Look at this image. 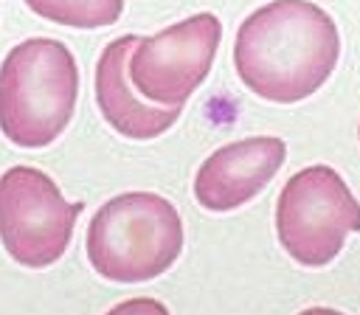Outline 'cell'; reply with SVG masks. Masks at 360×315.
Listing matches in <instances>:
<instances>
[{
  "label": "cell",
  "instance_id": "cell-5",
  "mask_svg": "<svg viewBox=\"0 0 360 315\" xmlns=\"http://www.w3.org/2000/svg\"><path fill=\"white\" fill-rule=\"evenodd\" d=\"M84 202H68L59 186L34 166L0 174V242L22 267H48L70 245Z\"/></svg>",
  "mask_w": 360,
  "mask_h": 315
},
{
  "label": "cell",
  "instance_id": "cell-1",
  "mask_svg": "<svg viewBox=\"0 0 360 315\" xmlns=\"http://www.w3.org/2000/svg\"><path fill=\"white\" fill-rule=\"evenodd\" d=\"M338 56V25L309 0H273L256 8L233 42L242 84L276 104H295L321 90Z\"/></svg>",
  "mask_w": 360,
  "mask_h": 315
},
{
  "label": "cell",
  "instance_id": "cell-2",
  "mask_svg": "<svg viewBox=\"0 0 360 315\" xmlns=\"http://www.w3.org/2000/svg\"><path fill=\"white\" fill-rule=\"evenodd\" d=\"M79 68L68 45L31 37L14 45L0 68V129L25 149L56 141L73 118Z\"/></svg>",
  "mask_w": 360,
  "mask_h": 315
},
{
  "label": "cell",
  "instance_id": "cell-6",
  "mask_svg": "<svg viewBox=\"0 0 360 315\" xmlns=\"http://www.w3.org/2000/svg\"><path fill=\"white\" fill-rule=\"evenodd\" d=\"M222 39V22L200 11L163 28L155 37H138L129 53V79L135 90L155 104H186L208 76Z\"/></svg>",
  "mask_w": 360,
  "mask_h": 315
},
{
  "label": "cell",
  "instance_id": "cell-4",
  "mask_svg": "<svg viewBox=\"0 0 360 315\" xmlns=\"http://www.w3.org/2000/svg\"><path fill=\"white\" fill-rule=\"evenodd\" d=\"M281 248L304 267L329 264L349 233H360V202L332 166L295 172L276 202Z\"/></svg>",
  "mask_w": 360,
  "mask_h": 315
},
{
  "label": "cell",
  "instance_id": "cell-9",
  "mask_svg": "<svg viewBox=\"0 0 360 315\" xmlns=\"http://www.w3.org/2000/svg\"><path fill=\"white\" fill-rule=\"evenodd\" d=\"M25 6L45 20L70 28L112 25L124 11V0H25Z\"/></svg>",
  "mask_w": 360,
  "mask_h": 315
},
{
  "label": "cell",
  "instance_id": "cell-3",
  "mask_svg": "<svg viewBox=\"0 0 360 315\" xmlns=\"http://www.w3.org/2000/svg\"><path fill=\"white\" fill-rule=\"evenodd\" d=\"M93 270L118 284H138L166 273L183 250L177 208L152 191H127L107 200L87 225Z\"/></svg>",
  "mask_w": 360,
  "mask_h": 315
},
{
  "label": "cell",
  "instance_id": "cell-7",
  "mask_svg": "<svg viewBox=\"0 0 360 315\" xmlns=\"http://www.w3.org/2000/svg\"><path fill=\"white\" fill-rule=\"evenodd\" d=\"M287 143L276 135L242 138L211 152L194 177V197L208 211H233L253 200L281 169Z\"/></svg>",
  "mask_w": 360,
  "mask_h": 315
},
{
  "label": "cell",
  "instance_id": "cell-8",
  "mask_svg": "<svg viewBox=\"0 0 360 315\" xmlns=\"http://www.w3.org/2000/svg\"><path fill=\"white\" fill-rule=\"evenodd\" d=\"M138 37L127 34L112 39L96 65V104L104 115V121L124 138L132 141H149L163 135L177 118L180 104H155L143 98L132 79H129V53L135 48Z\"/></svg>",
  "mask_w": 360,
  "mask_h": 315
}]
</instances>
